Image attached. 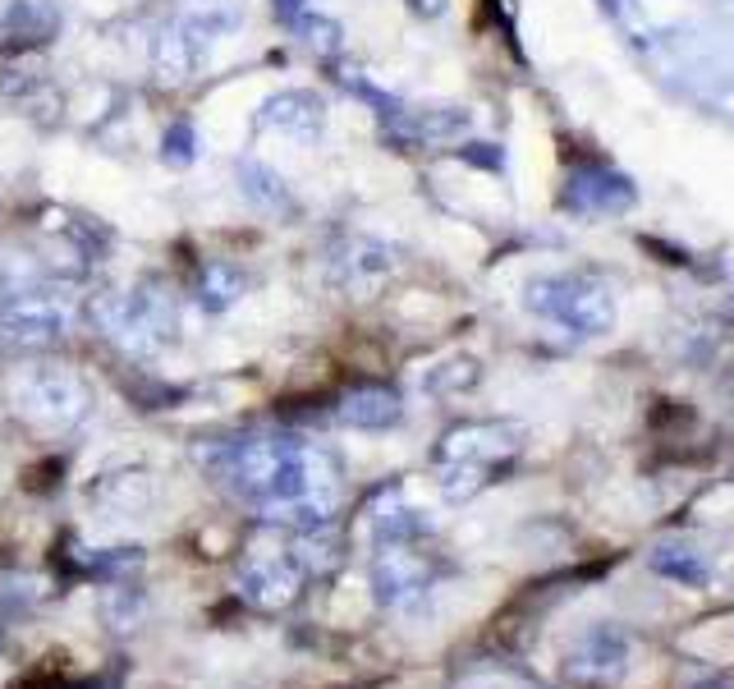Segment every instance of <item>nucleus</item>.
<instances>
[{"mask_svg":"<svg viewBox=\"0 0 734 689\" xmlns=\"http://www.w3.org/2000/svg\"><path fill=\"white\" fill-rule=\"evenodd\" d=\"M212 474L253 515L280 529H326L340 510V469L331 451L294 432H244L212 451Z\"/></svg>","mask_w":734,"mask_h":689,"instance_id":"f257e3e1","label":"nucleus"},{"mask_svg":"<svg viewBox=\"0 0 734 689\" xmlns=\"http://www.w3.org/2000/svg\"><path fill=\"white\" fill-rule=\"evenodd\" d=\"M78 326V303L65 280L37 258H19L0 271V341L14 349H56Z\"/></svg>","mask_w":734,"mask_h":689,"instance_id":"f03ea898","label":"nucleus"},{"mask_svg":"<svg viewBox=\"0 0 734 689\" xmlns=\"http://www.w3.org/2000/svg\"><path fill=\"white\" fill-rule=\"evenodd\" d=\"M523 451V427L510 419H474V423H455L432 451V469L441 492L451 501L478 497L491 482H501L514 459Z\"/></svg>","mask_w":734,"mask_h":689,"instance_id":"7ed1b4c3","label":"nucleus"},{"mask_svg":"<svg viewBox=\"0 0 734 689\" xmlns=\"http://www.w3.org/2000/svg\"><path fill=\"white\" fill-rule=\"evenodd\" d=\"M92 326L107 336L124 359H156L179 336V303L166 280H138V286L107 290L88 309Z\"/></svg>","mask_w":734,"mask_h":689,"instance_id":"20e7f679","label":"nucleus"},{"mask_svg":"<svg viewBox=\"0 0 734 689\" xmlns=\"http://www.w3.org/2000/svg\"><path fill=\"white\" fill-rule=\"evenodd\" d=\"M523 303H529V313L556 322V326L569 331V336H583V341L607 336V331L615 326V295L607 290V280L583 276V271L529 280Z\"/></svg>","mask_w":734,"mask_h":689,"instance_id":"39448f33","label":"nucleus"},{"mask_svg":"<svg viewBox=\"0 0 734 689\" xmlns=\"http://www.w3.org/2000/svg\"><path fill=\"white\" fill-rule=\"evenodd\" d=\"M10 400L14 414L42 437H69L92 414L88 387L65 368H29L23 377H14Z\"/></svg>","mask_w":734,"mask_h":689,"instance_id":"423d86ee","label":"nucleus"},{"mask_svg":"<svg viewBox=\"0 0 734 689\" xmlns=\"http://www.w3.org/2000/svg\"><path fill=\"white\" fill-rule=\"evenodd\" d=\"M240 23V14L225 5H207V10H189L179 14L170 29L152 42V69L162 84H184L202 69V60L212 56V46Z\"/></svg>","mask_w":734,"mask_h":689,"instance_id":"0eeeda50","label":"nucleus"},{"mask_svg":"<svg viewBox=\"0 0 734 689\" xmlns=\"http://www.w3.org/2000/svg\"><path fill=\"white\" fill-rule=\"evenodd\" d=\"M240 598L253 607V611H285V607H294L303 598V566L294 560L290 543H280V547H257L240 560Z\"/></svg>","mask_w":734,"mask_h":689,"instance_id":"6e6552de","label":"nucleus"},{"mask_svg":"<svg viewBox=\"0 0 734 689\" xmlns=\"http://www.w3.org/2000/svg\"><path fill=\"white\" fill-rule=\"evenodd\" d=\"M436 579V560L423 552V538L404 543H377L372 556V589L381 607H409L418 602Z\"/></svg>","mask_w":734,"mask_h":689,"instance_id":"1a4fd4ad","label":"nucleus"},{"mask_svg":"<svg viewBox=\"0 0 734 689\" xmlns=\"http://www.w3.org/2000/svg\"><path fill=\"white\" fill-rule=\"evenodd\" d=\"M381 130L400 147H451L474 130V120L464 107H404V101H396L381 115Z\"/></svg>","mask_w":734,"mask_h":689,"instance_id":"9d476101","label":"nucleus"},{"mask_svg":"<svg viewBox=\"0 0 734 689\" xmlns=\"http://www.w3.org/2000/svg\"><path fill=\"white\" fill-rule=\"evenodd\" d=\"M253 130L257 134H276V138L299 143V147H312V143L322 138V130H326V101L318 92H308V88L271 92L257 107Z\"/></svg>","mask_w":734,"mask_h":689,"instance_id":"9b49d317","label":"nucleus"},{"mask_svg":"<svg viewBox=\"0 0 734 689\" xmlns=\"http://www.w3.org/2000/svg\"><path fill=\"white\" fill-rule=\"evenodd\" d=\"M65 14L56 0H0V56H33L60 37Z\"/></svg>","mask_w":734,"mask_h":689,"instance_id":"f8f14e48","label":"nucleus"},{"mask_svg":"<svg viewBox=\"0 0 734 689\" xmlns=\"http://www.w3.org/2000/svg\"><path fill=\"white\" fill-rule=\"evenodd\" d=\"M396 267H400V248H390L386 240H372V235H349L331 248V280L349 295L377 290L386 276H396Z\"/></svg>","mask_w":734,"mask_h":689,"instance_id":"ddd939ff","label":"nucleus"},{"mask_svg":"<svg viewBox=\"0 0 734 689\" xmlns=\"http://www.w3.org/2000/svg\"><path fill=\"white\" fill-rule=\"evenodd\" d=\"M331 419L340 427H358V432H386L404 419V404L396 387H381V381H358V387L340 391L331 400Z\"/></svg>","mask_w":734,"mask_h":689,"instance_id":"4468645a","label":"nucleus"},{"mask_svg":"<svg viewBox=\"0 0 734 689\" xmlns=\"http://www.w3.org/2000/svg\"><path fill=\"white\" fill-rule=\"evenodd\" d=\"M634 202V185L624 175L607 170V166H583L569 175V189H565V208L569 212H583V216H601V212H624Z\"/></svg>","mask_w":734,"mask_h":689,"instance_id":"2eb2a0df","label":"nucleus"},{"mask_svg":"<svg viewBox=\"0 0 734 689\" xmlns=\"http://www.w3.org/2000/svg\"><path fill=\"white\" fill-rule=\"evenodd\" d=\"M624 657H629V634H620L615 625H597L569 653V671L579 680H611L624 671Z\"/></svg>","mask_w":734,"mask_h":689,"instance_id":"dca6fc26","label":"nucleus"},{"mask_svg":"<svg viewBox=\"0 0 734 689\" xmlns=\"http://www.w3.org/2000/svg\"><path fill=\"white\" fill-rule=\"evenodd\" d=\"M248 295V276L244 267H234V263H202L198 276H193V299H198V309L202 313H225L234 309Z\"/></svg>","mask_w":734,"mask_h":689,"instance_id":"f3484780","label":"nucleus"},{"mask_svg":"<svg viewBox=\"0 0 734 689\" xmlns=\"http://www.w3.org/2000/svg\"><path fill=\"white\" fill-rule=\"evenodd\" d=\"M240 189H244V198L253 202V208H262V212H280V216L294 212L290 185H285V175L271 170L267 162H253V157L240 162Z\"/></svg>","mask_w":734,"mask_h":689,"instance_id":"a211bd4d","label":"nucleus"},{"mask_svg":"<svg viewBox=\"0 0 734 689\" xmlns=\"http://www.w3.org/2000/svg\"><path fill=\"white\" fill-rule=\"evenodd\" d=\"M647 566L661 579L685 584V589H707V584H712V560H707V552L685 547V543H661L647 556Z\"/></svg>","mask_w":734,"mask_h":689,"instance_id":"6ab92c4d","label":"nucleus"},{"mask_svg":"<svg viewBox=\"0 0 734 689\" xmlns=\"http://www.w3.org/2000/svg\"><path fill=\"white\" fill-rule=\"evenodd\" d=\"M290 33H299L312 51H318V56H335V51L345 46V33H340V23H335V19H326L322 10H308Z\"/></svg>","mask_w":734,"mask_h":689,"instance_id":"aec40b11","label":"nucleus"},{"mask_svg":"<svg viewBox=\"0 0 734 689\" xmlns=\"http://www.w3.org/2000/svg\"><path fill=\"white\" fill-rule=\"evenodd\" d=\"M162 157L170 162V166H189L193 162V124H170V130H166V152H162Z\"/></svg>","mask_w":734,"mask_h":689,"instance_id":"412c9836","label":"nucleus"},{"mask_svg":"<svg viewBox=\"0 0 734 689\" xmlns=\"http://www.w3.org/2000/svg\"><path fill=\"white\" fill-rule=\"evenodd\" d=\"M271 10H276V19L285 23V29H294V23L312 10V0H271Z\"/></svg>","mask_w":734,"mask_h":689,"instance_id":"4be33fe9","label":"nucleus"},{"mask_svg":"<svg viewBox=\"0 0 734 689\" xmlns=\"http://www.w3.org/2000/svg\"><path fill=\"white\" fill-rule=\"evenodd\" d=\"M409 5H413V14H423V19L445 14V0H409Z\"/></svg>","mask_w":734,"mask_h":689,"instance_id":"5701e85b","label":"nucleus"},{"mask_svg":"<svg viewBox=\"0 0 734 689\" xmlns=\"http://www.w3.org/2000/svg\"><path fill=\"white\" fill-rule=\"evenodd\" d=\"M0 345H5V341H0Z\"/></svg>","mask_w":734,"mask_h":689,"instance_id":"b1692460","label":"nucleus"}]
</instances>
